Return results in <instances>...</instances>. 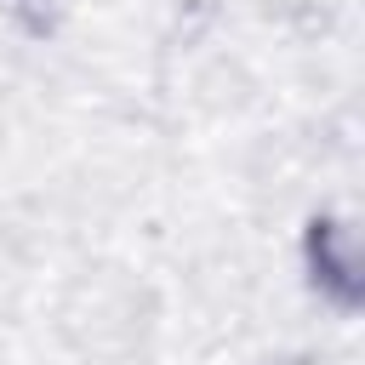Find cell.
Listing matches in <instances>:
<instances>
[{
  "mask_svg": "<svg viewBox=\"0 0 365 365\" xmlns=\"http://www.w3.org/2000/svg\"><path fill=\"white\" fill-rule=\"evenodd\" d=\"M308 268H314V279L336 302H354L359 297V240H354V228L314 222V234H308Z\"/></svg>",
  "mask_w": 365,
  "mask_h": 365,
  "instance_id": "1",
  "label": "cell"
}]
</instances>
